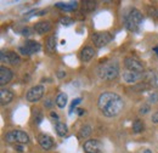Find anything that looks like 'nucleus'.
I'll list each match as a JSON object with an SVG mask.
<instances>
[{"instance_id": "22", "label": "nucleus", "mask_w": 158, "mask_h": 153, "mask_svg": "<svg viewBox=\"0 0 158 153\" xmlns=\"http://www.w3.org/2000/svg\"><path fill=\"white\" fill-rule=\"evenodd\" d=\"M91 134V126L90 125H84L80 130H79L78 137L80 140H84L86 137H89V135Z\"/></svg>"}, {"instance_id": "8", "label": "nucleus", "mask_w": 158, "mask_h": 153, "mask_svg": "<svg viewBox=\"0 0 158 153\" xmlns=\"http://www.w3.org/2000/svg\"><path fill=\"white\" fill-rule=\"evenodd\" d=\"M91 40L94 43V45L96 48H102L105 45H107L111 40H112V37L110 33L107 32H103V33H95L91 35Z\"/></svg>"}, {"instance_id": "23", "label": "nucleus", "mask_w": 158, "mask_h": 153, "mask_svg": "<svg viewBox=\"0 0 158 153\" xmlns=\"http://www.w3.org/2000/svg\"><path fill=\"white\" fill-rule=\"evenodd\" d=\"M46 49L49 51H55L56 49V35H51L46 40Z\"/></svg>"}, {"instance_id": "29", "label": "nucleus", "mask_w": 158, "mask_h": 153, "mask_svg": "<svg viewBox=\"0 0 158 153\" xmlns=\"http://www.w3.org/2000/svg\"><path fill=\"white\" fill-rule=\"evenodd\" d=\"M148 101L151 102V103H156L158 102V93H152L150 97H148Z\"/></svg>"}, {"instance_id": "14", "label": "nucleus", "mask_w": 158, "mask_h": 153, "mask_svg": "<svg viewBox=\"0 0 158 153\" xmlns=\"http://www.w3.org/2000/svg\"><path fill=\"white\" fill-rule=\"evenodd\" d=\"M12 98H14V94H12L11 90L5 89V88H1L0 89V103L2 106L10 103L12 101Z\"/></svg>"}, {"instance_id": "10", "label": "nucleus", "mask_w": 158, "mask_h": 153, "mask_svg": "<svg viewBox=\"0 0 158 153\" xmlns=\"http://www.w3.org/2000/svg\"><path fill=\"white\" fill-rule=\"evenodd\" d=\"M124 66L128 68V71H133V72H139L142 73L143 71V66L142 63L134 57H125L124 58Z\"/></svg>"}, {"instance_id": "5", "label": "nucleus", "mask_w": 158, "mask_h": 153, "mask_svg": "<svg viewBox=\"0 0 158 153\" xmlns=\"http://www.w3.org/2000/svg\"><path fill=\"white\" fill-rule=\"evenodd\" d=\"M40 49H41V45H40L38 41L27 40V41H24L23 45H21L20 48H19V51H20L23 56H29V55H33V54L39 52Z\"/></svg>"}, {"instance_id": "17", "label": "nucleus", "mask_w": 158, "mask_h": 153, "mask_svg": "<svg viewBox=\"0 0 158 153\" xmlns=\"http://www.w3.org/2000/svg\"><path fill=\"white\" fill-rule=\"evenodd\" d=\"M143 80L145 83H148L151 86L158 88V74L155 72H147L143 73Z\"/></svg>"}, {"instance_id": "15", "label": "nucleus", "mask_w": 158, "mask_h": 153, "mask_svg": "<svg viewBox=\"0 0 158 153\" xmlns=\"http://www.w3.org/2000/svg\"><path fill=\"white\" fill-rule=\"evenodd\" d=\"M12 76L14 74H12L11 69H9L6 67H1L0 68V85H5V84L10 83L12 79Z\"/></svg>"}, {"instance_id": "28", "label": "nucleus", "mask_w": 158, "mask_h": 153, "mask_svg": "<svg viewBox=\"0 0 158 153\" xmlns=\"http://www.w3.org/2000/svg\"><path fill=\"white\" fill-rule=\"evenodd\" d=\"M151 110V107H150V105H143V106H141L140 107V114H146V113H148V111Z\"/></svg>"}, {"instance_id": "36", "label": "nucleus", "mask_w": 158, "mask_h": 153, "mask_svg": "<svg viewBox=\"0 0 158 153\" xmlns=\"http://www.w3.org/2000/svg\"><path fill=\"white\" fill-rule=\"evenodd\" d=\"M153 51L156 52V55H157V56H158V45H157V46H156V48H155V49H153Z\"/></svg>"}, {"instance_id": "12", "label": "nucleus", "mask_w": 158, "mask_h": 153, "mask_svg": "<svg viewBox=\"0 0 158 153\" xmlns=\"http://www.w3.org/2000/svg\"><path fill=\"white\" fill-rule=\"evenodd\" d=\"M38 142H39L40 146H41V148H44V150H50L54 146L52 139L46 134H40L38 136Z\"/></svg>"}, {"instance_id": "4", "label": "nucleus", "mask_w": 158, "mask_h": 153, "mask_svg": "<svg viewBox=\"0 0 158 153\" xmlns=\"http://www.w3.org/2000/svg\"><path fill=\"white\" fill-rule=\"evenodd\" d=\"M5 140L10 143H16V145H26L29 142V136L22 130H12L7 133L5 136Z\"/></svg>"}, {"instance_id": "11", "label": "nucleus", "mask_w": 158, "mask_h": 153, "mask_svg": "<svg viewBox=\"0 0 158 153\" xmlns=\"http://www.w3.org/2000/svg\"><path fill=\"white\" fill-rule=\"evenodd\" d=\"M123 79L124 81L131 84V83H138L139 80H143V72L139 73V72H133V71H127L123 73Z\"/></svg>"}, {"instance_id": "33", "label": "nucleus", "mask_w": 158, "mask_h": 153, "mask_svg": "<svg viewBox=\"0 0 158 153\" xmlns=\"http://www.w3.org/2000/svg\"><path fill=\"white\" fill-rule=\"evenodd\" d=\"M50 117H51V118H55L56 120H59V115L56 114L55 112H51V113H50Z\"/></svg>"}, {"instance_id": "32", "label": "nucleus", "mask_w": 158, "mask_h": 153, "mask_svg": "<svg viewBox=\"0 0 158 153\" xmlns=\"http://www.w3.org/2000/svg\"><path fill=\"white\" fill-rule=\"evenodd\" d=\"M22 34H23V35H29V34H32V33H31V29H29V28H24V29L22 31Z\"/></svg>"}, {"instance_id": "19", "label": "nucleus", "mask_w": 158, "mask_h": 153, "mask_svg": "<svg viewBox=\"0 0 158 153\" xmlns=\"http://www.w3.org/2000/svg\"><path fill=\"white\" fill-rule=\"evenodd\" d=\"M98 6V2L96 1H83V5H81V10L84 14L86 12H91L96 9Z\"/></svg>"}, {"instance_id": "26", "label": "nucleus", "mask_w": 158, "mask_h": 153, "mask_svg": "<svg viewBox=\"0 0 158 153\" xmlns=\"http://www.w3.org/2000/svg\"><path fill=\"white\" fill-rule=\"evenodd\" d=\"M80 102H81V98H76V100H73V102H72V105H71V108H69V114H72V113H73V111H74L76 106L79 105Z\"/></svg>"}, {"instance_id": "3", "label": "nucleus", "mask_w": 158, "mask_h": 153, "mask_svg": "<svg viewBox=\"0 0 158 153\" xmlns=\"http://www.w3.org/2000/svg\"><path fill=\"white\" fill-rule=\"evenodd\" d=\"M142 22V14L138 9H130L125 15H124V24L125 28L134 32L139 28V26Z\"/></svg>"}, {"instance_id": "7", "label": "nucleus", "mask_w": 158, "mask_h": 153, "mask_svg": "<svg viewBox=\"0 0 158 153\" xmlns=\"http://www.w3.org/2000/svg\"><path fill=\"white\" fill-rule=\"evenodd\" d=\"M0 60L2 63H9L12 66H19L21 62L20 56L14 51H1L0 52Z\"/></svg>"}, {"instance_id": "27", "label": "nucleus", "mask_w": 158, "mask_h": 153, "mask_svg": "<svg viewBox=\"0 0 158 153\" xmlns=\"http://www.w3.org/2000/svg\"><path fill=\"white\" fill-rule=\"evenodd\" d=\"M60 22H61L63 26H71V24L73 23V19H71V17H67V16H66V17H62Z\"/></svg>"}, {"instance_id": "9", "label": "nucleus", "mask_w": 158, "mask_h": 153, "mask_svg": "<svg viewBox=\"0 0 158 153\" xmlns=\"http://www.w3.org/2000/svg\"><path fill=\"white\" fill-rule=\"evenodd\" d=\"M84 152L85 153H101V142L96 139H91V140H86L84 142Z\"/></svg>"}, {"instance_id": "34", "label": "nucleus", "mask_w": 158, "mask_h": 153, "mask_svg": "<svg viewBox=\"0 0 158 153\" xmlns=\"http://www.w3.org/2000/svg\"><path fill=\"white\" fill-rule=\"evenodd\" d=\"M77 111H78L79 115H83L84 113H85V110H81V108H79V110H77Z\"/></svg>"}, {"instance_id": "30", "label": "nucleus", "mask_w": 158, "mask_h": 153, "mask_svg": "<svg viewBox=\"0 0 158 153\" xmlns=\"http://www.w3.org/2000/svg\"><path fill=\"white\" fill-rule=\"evenodd\" d=\"M52 105H54V102H52L50 98L45 100V102H44V106H45L46 108H51V107H52Z\"/></svg>"}, {"instance_id": "37", "label": "nucleus", "mask_w": 158, "mask_h": 153, "mask_svg": "<svg viewBox=\"0 0 158 153\" xmlns=\"http://www.w3.org/2000/svg\"><path fill=\"white\" fill-rule=\"evenodd\" d=\"M143 153H152V152H151V150H145V152Z\"/></svg>"}, {"instance_id": "13", "label": "nucleus", "mask_w": 158, "mask_h": 153, "mask_svg": "<svg viewBox=\"0 0 158 153\" xmlns=\"http://www.w3.org/2000/svg\"><path fill=\"white\" fill-rule=\"evenodd\" d=\"M50 29H51V23L49 21H40L34 24V32L38 34L48 33Z\"/></svg>"}, {"instance_id": "1", "label": "nucleus", "mask_w": 158, "mask_h": 153, "mask_svg": "<svg viewBox=\"0 0 158 153\" xmlns=\"http://www.w3.org/2000/svg\"><path fill=\"white\" fill-rule=\"evenodd\" d=\"M98 107L101 114L107 118H112L123 111L124 101L116 93H102L98 100Z\"/></svg>"}, {"instance_id": "20", "label": "nucleus", "mask_w": 158, "mask_h": 153, "mask_svg": "<svg viewBox=\"0 0 158 153\" xmlns=\"http://www.w3.org/2000/svg\"><path fill=\"white\" fill-rule=\"evenodd\" d=\"M55 129H56V133L59 136H66L67 133H68V128H67V125L64 124V123H61V122H57L56 123V125H55Z\"/></svg>"}, {"instance_id": "24", "label": "nucleus", "mask_w": 158, "mask_h": 153, "mask_svg": "<svg viewBox=\"0 0 158 153\" xmlns=\"http://www.w3.org/2000/svg\"><path fill=\"white\" fill-rule=\"evenodd\" d=\"M143 129H145V125H143V123H142L140 119H136V120L133 123V131H134L135 134L142 133Z\"/></svg>"}, {"instance_id": "31", "label": "nucleus", "mask_w": 158, "mask_h": 153, "mask_svg": "<svg viewBox=\"0 0 158 153\" xmlns=\"http://www.w3.org/2000/svg\"><path fill=\"white\" fill-rule=\"evenodd\" d=\"M152 122H153L155 124H158V112L152 114Z\"/></svg>"}, {"instance_id": "25", "label": "nucleus", "mask_w": 158, "mask_h": 153, "mask_svg": "<svg viewBox=\"0 0 158 153\" xmlns=\"http://www.w3.org/2000/svg\"><path fill=\"white\" fill-rule=\"evenodd\" d=\"M147 12L152 19H158V9L155 6H147Z\"/></svg>"}, {"instance_id": "21", "label": "nucleus", "mask_w": 158, "mask_h": 153, "mask_svg": "<svg viewBox=\"0 0 158 153\" xmlns=\"http://www.w3.org/2000/svg\"><path fill=\"white\" fill-rule=\"evenodd\" d=\"M55 102H56L57 107H60V108H64V107H66V105H67V95H66V94H63V93L59 94V95L56 96Z\"/></svg>"}, {"instance_id": "16", "label": "nucleus", "mask_w": 158, "mask_h": 153, "mask_svg": "<svg viewBox=\"0 0 158 153\" xmlns=\"http://www.w3.org/2000/svg\"><path fill=\"white\" fill-rule=\"evenodd\" d=\"M94 55H95L94 48H91V46H85V48H83L81 51H80V60H81L83 62H89L91 58L94 57Z\"/></svg>"}, {"instance_id": "6", "label": "nucleus", "mask_w": 158, "mask_h": 153, "mask_svg": "<svg viewBox=\"0 0 158 153\" xmlns=\"http://www.w3.org/2000/svg\"><path fill=\"white\" fill-rule=\"evenodd\" d=\"M44 93H45V88L43 85H35V86L29 89V91L26 95V98L29 102H38L43 97Z\"/></svg>"}, {"instance_id": "2", "label": "nucleus", "mask_w": 158, "mask_h": 153, "mask_svg": "<svg viewBox=\"0 0 158 153\" xmlns=\"http://www.w3.org/2000/svg\"><path fill=\"white\" fill-rule=\"evenodd\" d=\"M98 74L103 80H112L119 74V64L117 61H107L101 63L98 68Z\"/></svg>"}, {"instance_id": "18", "label": "nucleus", "mask_w": 158, "mask_h": 153, "mask_svg": "<svg viewBox=\"0 0 158 153\" xmlns=\"http://www.w3.org/2000/svg\"><path fill=\"white\" fill-rule=\"evenodd\" d=\"M55 6L57 9L64 10V11H74L78 9V2L77 1H71V2H56Z\"/></svg>"}, {"instance_id": "35", "label": "nucleus", "mask_w": 158, "mask_h": 153, "mask_svg": "<svg viewBox=\"0 0 158 153\" xmlns=\"http://www.w3.org/2000/svg\"><path fill=\"white\" fill-rule=\"evenodd\" d=\"M57 76H59V78H62V76H66V73H64V72H62V71H60V73L57 74Z\"/></svg>"}]
</instances>
